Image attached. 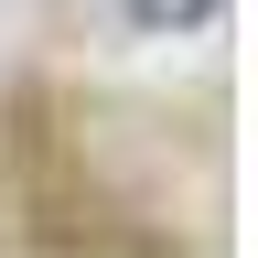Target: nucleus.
Masks as SVG:
<instances>
[{"mask_svg": "<svg viewBox=\"0 0 258 258\" xmlns=\"http://www.w3.org/2000/svg\"><path fill=\"white\" fill-rule=\"evenodd\" d=\"M108 11H118L129 32H205L226 0H108Z\"/></svg>", "mask_w": 258, "mask_h": 258, "instance_id": "obj_1", "label": "nucleus"}]
</instances>
